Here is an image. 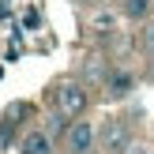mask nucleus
<instances>
[{"instance_id":"1","label":"nucleus","mask_w":154,"mask_h":154,"mask_svg":"<svg viewBox=\"0 0 154 154\" xmlns=\"http://www.w3.org/2000/svg\"><path fill=\"white\" fill-rule=\"evenodd\" d=\"M57 105L64 117H79L83 109H87V90L79 87V83H64V87L57 90Z\"/></svg>"},{"instance_id":"2","label":"nucleus","mask_w":154,"mask_h":154,"mask_svg":"<svg viewBox=\"0 0 154 154\" xmlns=\"http://www.w3.org/2000/svg\"><path fill=\"white\" fill-rule=\"evenodd\" d=\"M68 147H72V154H90L94 150V128L87 120H75L68 128Z\"/></svg>"},{"instance_id":"3","label":"nucleus","mask_w":154,"mask_h":154,"mask_svg":"<svg viewBox=\"0 0 154 154\" xmlns=\"http://www.w3.org/2000/svg\"><path fill=\"white\" fill-rule=\"evenodd\" d=\"M102 147L109 150V154H120L128 147V128L120 124V120H113V124H105V132H102Z\"/></svg>"},{"instance_id":"4","label":"nucleus","mask_w":154,"mask_h":154,"mask_svg":"<svg viewBox=\"0 0 154 154\" xmlns=\"http://www.w3.org/2000/svg\"><path fill=\"white\" fill-rule=\"evenodd\" d=\"M49 150H53V139L45 132H30L26 139L19 143V154H49Z\"/></svg>"},{"instance_id":"5","label":"nucleus","mask_w":154,"mask_h":154,"mask_svg":"<svg viewBox=\"0 0 154 154\" xmlns=\"http://www.w3.org/2000/svg\"><path fill=\"white\" fill-rule=\"evenodd\" d=\"M132 75H128V72H117V75H113V79H109V94H117V98H124L128 94V90H132Z\"/></svg>"},{"instance_id":"6","label":"nucleus","mask_w":154,"mask_h":154,"mask_svg":"<svg viewBox=\"0 0 154 154\" xmlns=\"http://www.w3.org/2000/svg\"><path fill=\"white\" fill-rule=\"evenodd\" d=\"M150 4L154 0H124V15L128 19H143V15L150 11Z\"/></svg>"},{"instance_id":"7","label":"nucleus","mask_w":154,"mask_h":154,"mask_svg":"<svg viewBox=\"0 0 154 154\" xmlns=\"http://www.w3.org/2000/svg\"><path fill=\"white\" fill-rule=\"evenodd\" d=\"M139 42H143V49H147V53H150V57H154V19H150V23H147V26H143V30H139Z\"/></svg>"},{"instance_id":"8","label":"nucleus","mask_w":154,"mask_h":154,"mask_svg":"<svg viewBox=\"0 0 154 154\" xmlns=\"http://www.w3.org/2000/svg\"><path fill=\"white\" fill-rule=\"evenodd\" d=\"M120 154H147V147H139V143H128V147L120 150Z\"/></svg>"}]
</instances>
